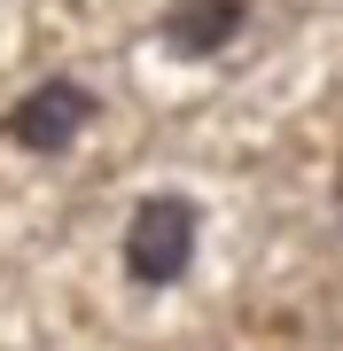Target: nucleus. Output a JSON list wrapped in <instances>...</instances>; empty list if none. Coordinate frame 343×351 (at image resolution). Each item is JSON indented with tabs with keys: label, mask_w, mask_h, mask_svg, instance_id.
<instances>
[{
	"label": "nucleus",
	"mask_w": 343,
	"mask_h": 351,
	"mask_svg": "<svg viewBox=\"0 0 343 351\" xmlns=\"http://www.w3.org/2000/svg\"><path fill=\"white\" fill-rule=\"evenodd\" d=\"M188 258H195V211H188V195H149L133 211L125 226V274L140 289H164L188 274Z\"/></svg>",
	"instance_id": "1"
},
{
	"label": "nucleus",
	"mask_w": 343,
	"mask_h": 351,
	"mask_svg": "<svg viewBox=\"0 0 343 351\" xmlns=\"http://www.w3.org/2000/svg\"><path fill=\"white\" fill-rule=\"evenodd\" d=\"M242 16H250V0H172L164 8V47L172 55H218L242 32Z\"/></svg>",
	"instance_id": "3"
},
{
	"label": "nucleus",
	"mask_w": 343,
	"mask_h": 351,
	"mask_svg": "<svg viewBox=\"0 0 343 351\" xmlns=\"http://www.w3.org/2000/svg\"><path fill=\"white\" fill-rule=\"evenodd\" d=\"M86 125H94V94L78 86V78H47V86H31L8 110V141H16V149H39V156L71 149Z\"/></svg>",
	"instance_id": "2"
}]
</instances>
